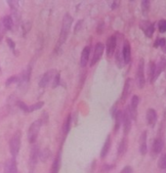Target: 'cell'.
<instances>
[{
  "label": "cell",
  "instance_id": "1",
  "mask_svg": "<svg viewBox=\"0 0 166 173\" xmlns=\"http://www.w3.org/2000/svg\"><path fill=\"white\" fill-rule=\"evenodd\" d=\"M72 17L69 14H66L63 18V22H62V28H61V33H60V37L59 40H58L57 46H56V50L60 49L64 43L66 42V38L69 36V30H71V25H72Z\"/></svg>",
  "mask_w": 166,
  "mask_h": 173
},
{
  "label": "cell",
  "instance_id": "2",
  "mask_svg": "<svg viewBox=\"0 0 166 173\" xmlns=\"http://www.w3.org/2000/svg\"><path fill=\"white\" fill-rule=\"evenodd\" d=\"M21 139H22V132L18 130L13 135L9 142L10 152L13 157H16L18 155L20 149H21Z\"/></svg>",
  "mask_w": 166,
  "mask_h": 173
},
{
  "label": "cell",
  "instance_id": "3",
  "mask_svg": "<svg viewBox=\"0 0 166 173\" xmlns=\"http://www.w3.org/2000/svg\"><path fill=\"white\" fill-rule=\"evenodd\" d=\"M41 125H42V121L40 118L35 120V121H33L30 124V128H28V142H30V144L35 143Z\"/></svg>",
  "mask_w": 166,
  "mask_h": 173
},
{
  "label": "cell",
  "instance_id": "4",
  "mask_svg": "<svg viewBox=\"0 0 166 173\" xmlns=\"http://www.w3.org/2000/svg\"><path fill=\"white\" fill-rule=\"evenodd\" d=\"M146 83L145 79V61L144 59H141L139 62L138 67H137L136 72V84L140 89H143Z\"/></svg>",
  "mask_w": 166,
  "mask_h": 173
},
{
  "label": "cell",
  "instance_id": "5",
  "mask_svg": "<svg viewBox=\"0 0 166 173\" xmlns=\"http://www.w3.org/2000/svg\"><path fill=\"white\" fill-rule=\"evenodd\" d=\"M39 152L40 150L37 145H33L30 152V160H28V168L30 173H33V170L35 168L37 162L39 160Z\"/></svg>",
  "mask_w": 166,
  "mask_h": 173
},
{
  "label": "cell",
  "instance_id": "6",
  "mask_svg": "<svg viewBox=\"0 0 166 173\" xmlns=\"http://www.w3.org/2000/svg\"><path fill=\"white\" fill-rule=\"evenodd\" d=\"M104 50H105V46L103 43L98 42L97 44H96L94 54H93L92 60H91V62H90V66L93 67L94 65H96L99 61H100V59L102 58V55H103V53H104Z\"/></svg>",
  "mask_w": 166,
  "mask_h": 173
},
{
  "label": "cell",
  "instance_id": "7",
  "mask_svg": "<svg viewBox=\"0 0 166 173\" xmlns=\"http://www.w3.org/2000/svg\"><path fill=\"white\" fill-rule=\"evenodd\" d=\"M116 45H117V38L115 35H112L107 38V57H112L116 50Z\"/></svg>",
  "mask_w": 166,
  "mask_h": 173
},
{
  "label": "cell",
  "instance_id": "8",
  "mask_svg": "<svg viewBox=\"0 0 166 173\" xmlns=\"http://www.w3.org/2000/svg\"><path fill=\"white\" fill-rule=\"evenodd\" d=\"M57 70L56 69H49L48 72H46L43 76L41 77L39 81V87L40 88H45L47 85L50 83V81L52 80V78L54 77V75L56 74Z\"/></svg>",
  "mask_w": 166,
  "mask_h": 173
},
{
  "label": "cell",
  "instance_id": "9",
  "mask_svg": "<svg viewBox=\"0 0 166 173\" xmlns=\"http://www.w3.org/2000/svg\"><path fill=\"white\" fill-rule=\"evenodd\" d=\"M139 97L137 95H134L132 97V100H131V104L129 107L127 108L128 111H129L130 113V116L131 118L135 120L136 117H137V108H138V105H139Z\"/></svg>",
  "mask_w": 166,
  "mask_h": 173
},
{
  "label": "cell",
  "instance_id": "10",
  "mask_svg": "<svg viewBox=\"0 0 166 173\" xmlns=\"http://www.w3.org/2000/svg\"><path fill=\"white\" fill-rule=\"evenodd\" d=\"M140 28H141L145 32V35L148 38L153 37L154 32V25L150 23L148 21H143L140 23Z\"/></svg>",
  "mask_w": 166,
  "mask_h": 173
},
{
  "label": "cell",
  "instance_id": "11",
  "mask_svg": "<svg viewBox=\"0 0 166 173\" xmlns=\"http://www.w3.org/2000/svg\"><path fill=\"white\" fill-rule=\"evenodd\" d=\"M122 123H123V127H124V135L125 137L127 136L128 133L131 130V126H132V118L130 116V113L128 110L126 108V111L123 113V119H122Z\"/></svg>",
  "mask_w": 166,
  "mask_h": 173
},
{
  "label": "cell",
  "instance_id": "12",
  "mask_svg": "<svg viewBox=\"0 0 166 173\" xmlns=\"http://www.w3.org/2000/svg\"><path fill=\"white\" fill-rule=\"evenodd\" d=\"M122 57H123L124 64L127 65L130 63L131 61V46L129 41L125 40L124 44L122 46Z\"/></svg>",
  "mask_w": 166,
  "mask_h": 173
},
{
  "label": "cell",
  "instance_id": "13",
  "mask_svg": "<svg viewBox=\"0 0 166 173\" xmlns=\"http://www.w3.org/2000/svg\"><path fill=\"white\" fill-rule=\"evenodd\" d=\"M163 147H164V141H163L162 138L157 137L156 139L153 141V146H151V154L153 155H158L163 150Z\"/></svg>",
  "mask_w": 166,
  "mask_h": 173
},
{
  "label": "cell",
  "instance_id": "14",
  "mask_svg": "<svg viewBox=\"0 0 166 173\" xmlns=\"http://www.w3.org/2000/svg\"><path fill=\"white\" fill-rule=\"evenodd\" d=\"M4 173H19L18 168H17V161L15 157H12L6 161L4 167Z\"/></svg>",
  "mask_w": 166,
  "mask_h": 173
},
{
  "label": "cell",
  "instance_id": "15",
  "mask_svg": "<svg viewBox=\"0 0 166 173\" xmlns=\"http://www.w3.org/2000/svg\"><path fill=\"white\" fill-rule=\"evenodd\" d=\"M132 87H133V81H132V79H131V78H127L126 81H125L123 91H122V94H121V102H125V101H126V99L128 98V96L130 95L131 91H132Z\"/></svg>",
  "mask_w": 166,
  "mask_h": 173
},
{
  "label": "cell",
  "instance_id": "16",
  "mask_svg": "<svg viewBox=\"0 0 166 173\" xmlns=\"http://www.w3.org/2000/svg\"><path fill=\"white\" fill-rule=\"evenodd\" d=\"M30 73H31V67L28 66L27 67V69H25L24 72H22V74L19 75V77H20L19 84L24 85V86H27V84L28 83L30 78Z\"/></svg>",
  "mask_w": 166,
  "mask_h": 173
},
{
  "label": "cell",
  "instance_id": "17",
  "mask_svg": "<svg viewBox=\"0 0 166 173\" xmlns=\"http://www.w3.org/2000/svg\"><path fill=\"white\" fill-rule=\"evenodd\" d=\"M157 121V113L153 108H148L147 111V122L150 127H154Z\"/></svg>",
  "mask_w": 166,
  "mask_h": 173
},
{
  "label": "cell",
  "instance_id": "18",
  "mask_svg": "<svg viewBox=\"0 0 166 173\" xmlns=\"http://www.w3.org/2000/svg\"><path fill=\"white\" fill-rule=\"evenodd\" d=\"M147 139H148V135H147V131H143V133L141 134V137H140V152L141 155H145L148 152V148H147Z\"/></svg>",
  "mask_w": 166,
  "mask_h": 173
},
{
  "label": "cell",
  "instance_id": "19",
  "mask_svg": "<svg viewBox=\"0 0 166 173\" xmlns=\"http://www.w3.org/2000/svg\"><path fill=\"white\" fill-rule=\"evenodd\" d=\"M166 69V59L164 57H161L159 59V62L155 65V74H154V82L157 79V77L159 76V74L161 73L163 70Z\"/></svg>",
  "mask_w": 166,
  "mask_h": 173
},
{
  "label": "cell",
  "instance_id": "20",
  "mask_svg": "<svg viewBox=\"0 0 166 173\" xmlns=\"http://www.w3.org/2000/svg\"><path fill=\"white\" fill-rule=\"evenodd\" d=\"M128 149V139L127 137H123L119 143L118 146V150H117V157H122L123 155L126 154Z\"/></svg>",
  "mask_w": 166,
  "mask_h": 173
},
{
  "label": "cell",
  "instance_id": "21",
  "mask_svg": "<svg viewBox=\"0 0 166 173\" xmlns=\"http://www.w3.org/2000/svg\"><path fill=\"white\" fill-rule=\"evenodd\" d=\"M90 46H85L81 52V57H80V65L81 67H85L89 62V58H90Z\"/></svg>",
  "mask_w": 166,
  "mask_h": 173
},
{
  "label": "cell",
  "instance_id": "22",
  "mask_svg": "<svg viewBox=\"0 0 166 173\" xmlns=\"http://www.w3.org/2000/svg\"><path fill=\"white\" fill-rule=\"evenodd\" d=\"M110 146H112V138H110V135H107L103 148H102V151H101V157L102 158H105L107 157V155L109 154Z\"/></svg>",
  "mask_w": 166,
  "mask_h": 173
},
{
  "label": "cell",
  "instance_id": "23",
  "mask_svg": "<svg viewBox=\"0 0 166 173\" xmlns=\"http://www.w3.org/2000/svg\"><path fill=\"white\" fill-rule=\"evenodd\" d=\"M113 118L115 120V124H114V131H117L119 128H120V125L122 123V119H123V113L121 111H118L115 113Z\"/></svg>",
  "mask_w": 166,
  "mask_h": 173
},
{
  "label": "cell",
  "instance_id": "24",
  "mask_svg": "<svg viewBox=\"0 0 166 173\" xmlns=\"http://www.w3.org/2000/svg\"><path fill=\"white\" fill-rule=\"evenodd\" d=\"M51 155H52V152L50 151V149L45 148L39 152V160H41L42 162H45V161H47L49 158L51 157Z\"/></svg>",
  "mask_w": 166,
  "mask_h": 173
},
{
  "label": "cell",
  "instance_id": "25",
  "mask_svg": "<svg viewBox=\"0 0 166 173\" xmlns=\"http://www.w3.org/2000/svg\"><path fill=\"white\" fill-rule=\"evenodd\" d=\"M1 23H3L4 28H6V30H9V29H12L13 26H14V22L13 19L11 16H5L3 19H2Z\"/></svg>",
  "mask_w": 166,
  "mask_h": 173
},
{
  "label": "cell",
  "instance_id": "26",
  "mask_svg": "<svg viewBox=\"0 0 166 173\" xmlns=\"http://www.w3.org/2000/svg\"><path fill=\"white\" fill-rule=\"evenodd\" d=\"M71 114H69L68 117L66 118L65 122H64V125H63V132H64V135H66L71 130Z\"/></svg>",
  "mask_w": 166,
  "mask_h": 173
},
{
  "label": "cell",
  "instance_id": "27",
  "mask_svg": "<svg viewBox=\"0 0 166 173\" xmlns=\"http://www.w3.org/2000/svg\"><path fill=\"white\" fill-rule=\"evenodd\" d=\"M154 74H155V64L153 62H150L148 66V76H150V83H154Z\"/></svg>",
  "mask_w": 166,
  "mask_h": 173
},
{
  "label": "cell",
  "instance_id": "28",
  "mask_svg": "<svg viewBox=\"0 0 166 173\" xmlns=\"http://www.w3.org/2000/svg\"><path fill=\"white\" fill-rule=\"evenodd\" d=\"M60 167H61V157L59 155L56 157V160H54L53 164H52V168H51L50 173H59Z\"/></svg>",
  "mask_w": 166,
  "mask_h": 173
},
{
  "label": "cell",
  "instance_id": "29",
  "mask_svg": "<svg viewBox=\"0 0 166 173\" xmlns=\"http://www.w3.org/2000/svg\"><path fill=\"white\" fill-rule=\"evenodd\" d=\"M141 7H142L143 15H144L145 17L148 16V11H150V1H148V0H143L141 3Z\"/></svg>",
  "mask_w": 166,
  "mask_h": 173
},
{
  "label": "cell",
  "instance_id": "30",
  "mask_svg": "<svg viewBox=\"0 0 166 173\" xmlns=\"http://www.w3.org/2000/svg\"><path fill=\"white\" fill-rule=\"evenodd\" d=\"M44 106V102H37L35 104H32L31 106H28V113H32L34 111H37L41 108Z\"/></svg>",
  "mask_w": 166,
  "mask_h": 173
},
{
  "label": "cell",
  "instance_id": "31",
  "mask_svg": "<svg viewBox=\"0 0 166 173\" xmlns=\"http://www.w3.org/2000/svg\"><path fill=\"white\" fill-rule=\"evenodd\" d=\"M157 166L160 169H166V154L162 155L157 162Z\"/></svg>",
  "mask_w": 166,
  "mask_h": 173
},
{
  "label": "cell",
  "instance_id": "32",
  "mask_svg": "<svg viewBox=\"0 0 166 173\" xmlns=\"http://www.w3.org/2000/svg\"><path fill=\"white\" fill-rule=\"evenodd\" d=\"M159 45V47L161 48V50L164 53H166V39L165 38H161V39H157L156 40V43L154 47H157Z\"/></svg>",
  "mask_w": 166,
  "mask_h": 173
},
{
  "label": "cell",
  "instance_id": "33",
  "mask_svg": "<svg viewBox=\"0 0 166 173\" xmlns=\"http://www.w3.org/2000/svg\"><path fill=\"white\" fill-rule=\"evenodd\" d=\"M19 80H20V77H19V76L13 75V76H11L10 78L7 79L5 85H6V86H9V85L13 84V83H19Z\"/></svg>",
  "mask_w": 166,
  "mask_h": 173
},
{
  "label": "cell",
  "instance_id": "34",
  "mask_svg": "<svg viewBox=\"0 0 166 173\" xmlns=\"http://www.w3.org/2000/svg\"><path fill=\"white\" fill-rule=\"evenodd\" d=\"M158 29H159V32H161V33L166 32V20H160L159 21Z\"/></svg>",
  "mask_w": 166,
  "mask_h": 173
},
{
  "label": "cell",
  "instance_id": "35",
  "mask_svg": "<svg viewBox=\"0 0 166 173\" xmlns=\"http://www.w3.org/2000/svg\"><path fill=\"white\" fill-rule=\"evenodd\" d=\"M60 80H61V74H60L59 72H57L56 74L54 75V80H53V84H52V87L56 88L58 85H59Z\"/></svg>",
  "mask_w": 166,
  "mask_h": 173
},
{
  "label": "cell",
  "instance_id": "36",
  "mask_svg": "<svg viewBox=\"0 0 166 173\" xmlns=\"http://www.w3.org/2000/svg\"><path fill=\"white\" fill-rule=\"evenodd\" d=\"M18 107L21 108L23 111H25V113H28V106L25 105L24 102H18Z\"/></svg>",
  "mask_w": 166,
  "mask_h": 173
},
{
  "label": "cell",
  "instance_id": "37",
  "mask_svg": "<svg viewBox=\"0 0 166 173\" xmlns=\"http://www.w3.org/2000/svg\"><path fill=\"white\" fill-rule=\"evenodd\" d=\"M5 32H6V28H4L3 23H2L1 21H0V42H1L2 39H3L4 35H5Z\"/></svg>",
  "mask_w": 166,
  "mask_h": 173
},
{
  "label": "cell",
  "instance_id": "38",
  "mask_svg": "<svg viewBox=\"0 0 166 173\" xmlns=\"http://www.w3.org/2000/svg\"><path fill=\"white\" fill-rule=\"evenodd\" d=\"M82 23H83V21L80 20L78 21L76 23V25H75V28H74V33H77L78 30H80L81 28H82Z\"/></svg>",
  "mask_w": 166,
  "mask_h": 173
},
{
  "label": "cell",
  "instance_id": "39",
  "mask_svg": "<svg viewBox=\"0 0 166 173\" xmlns=\"http://www.w3.org/2000/svg\"><path fill=\"white\" fill-rule=\"evenodd\" d=\"M7 44L9 45V47L13 50V51L15 50V46H16L15 45V42H14V41L11 39V38H7Z\"/></svg>",
  "mask_w": 166,
  "mask_h": 173
},
{
  "label": "cell",
  "instance_id": "40",
  "mask_svg": "<svg viewBox=\"0 0 166 173\" xmlns=\"http://www.w3.org/2000/svg\"><path fill=\"white\" fill-rule=\"evenodd\" d=\"M120 173H133V169L131 166H125L120 171Z\"/></svg>",
  "mask_w": 166,
  "mask_h": 173
},
{
  "label": "cell",
  "instance_id": "41",
  "mask_svg": "<svg viewBox=\"0 0 166 173\" xmlns=\"http://www.w3.org/2000/svg\"><path fill=\"white\" fill-rule=\"evenodd\" d=\"M118 4H119V1H113L112 6V10H114V9L116 8V6H117Z\"/></svg>",
  "mask_w": 166,
  "mask_h": 173
},
{
  "label": "cell",
  "instance_id": "42",
  "mask_svg": "<svg viewBox=\"0 0 166 173\" xmlns=\"http://www.w3.org/2000/svg\"><path fill=\"white\" fill-rule=\"evenodd\" d=\"M0 73H1V67H0Z\"/></svg>",
  "mask_w": 166,
  "mask_h": 173
}]
</instances>
